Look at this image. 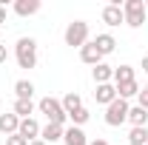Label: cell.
I'll list each match as a JSON object with an SVG mask.
<instances>
[{"mask_svg": "<svg viewBox=\"0 0 148 145\" xmlns=\"http://www.w3.org/2000/svg\"><path fill=\"white\" fill-rule=\"evenodd\" d=\"M14 57H17L20 68H34L37 66V40L34 37H20L14 46Z\"/></svg>", "mask_w": 148, "mask_h": 145, "instance_id": "1", "label": "cell"}, {"mask_svg": "<svg viewBox=\"0 0 148 145\" xmlns=\"http://www.w3.org/2000/svg\"><path fill=\"white\" fill-rule=\"evenodd\" d=\"M88 43V23L86 20H74L66 26V46L71 49H83Z\"/></svg>", "mask_w": 148, "mask_h": 145, "instance_id": "2", "label": "cell"}, {"mask_svg": "<svg viewBox=\"0 0 148 145\" xmlns=\"http://www.w3.org/2000/svg\"><path fill=\"white\" fill-rule=\"evenodd\" d=\"M37 108H40V114H46L49 122H54V125H66V120H69V114L63 111V103L54 100V97H43Z\"/></svg>", "mask_w": 148, "mask_h": 145, "instance_id": "3", "label": "cell"}, {"mask_svg": "<svg viewBox=\"0 0 148 145\" xmlns=\"http://www.w3.org/2000/svg\"><path fill=\"white\" fill-rule=\"evenodd\" d=\"M123 14H125V26H131V29H140L143 23H145V3L143 0H125L123 3Z\"/></svg>", "mask_w": 148, "mask_h": 145, "instance_id": "4", "label": "cell"}, {"mask_svg": "<svg viewBox=\"0 0 148 145\" xmlns=\"http://www.w3.org/2000/svg\"><path fill=\"white\" fill-rule=\"evenodd\" d=\"M128 100H114L111 105H106V122H108L111 128H117V125H123V122H128Z\"/></svg>", "mask_w": 148, "mask_h": 145, "instance_id": "5", "label": "cell"}, {"mask_svg": "<svg viewBox=\"0 0 148 145\" xmlns=\"http://www.w3.org/2000/svg\"><path fill=\"white\" fill-rule=\"evenodd\" d=\"M17 134L26 140V142H34V140H40V125H37V120H34V117H29V120H20Z\"/></svg>", "mask_w": 148, "mask_h": 145, "instance_id": "6", "label": "cell"}, {"mask_svg": "<svg viewBox=\"0 0 148 145\" xmlns=\"http://www.w3.org/2000/svg\"><path fill=\"white\" fill-rule=\"evenodd\" d=\"M63 142L66 145H88V137H86L83 128L71 125V128H63Z\"/></svg>", "mask_w": 148, "mask_h": 145, "instance_id": "7", "label": "cell"}, {"mask_svg": "<svg viewBox=\"0 0 148 145\" xmlns=\"http://www.w3.org/2000/svg\"><path fill=\"white\" fill-rule=\"evenodd\" d=\"M103 23H108V26H120V23H125L123 6H114V3H108V6L103 9Z\"/></svg>", "mask_w": 148, "mask_h": 145, "instance_id": "8", "label": "cell"}, {"mask_svg": "<svg viewBox=\"0 0 148 145\" xmlns=\"http://www.w3.org/2000/svg\"><path fill=\"white\" fill-rule=\"evenodd\" d=\"M80 60L88 63V66H100V63H103V54H100V49L94 46V40H91V43H86V46L80 49Z\"/></svg>", "mask_w": 148, "mask_h": 145, "instance_id": "9", "label": "cell"}, {"mask_svg": "<svg viewBox=\"0 0 148 145\" xmlns=\"http://www.w3.org/2000/svg\"><path fill=\"white\" fill-rule=\"evenodd\" d=\"M94 100L103 103V105H111V103L117 100V88H114L111 83H103V85H97V91H94Z\"/></svg>", "mask_w": 148, "mask_h": 145, "instance_id": "10", "label": "cell"}, {"mask_svg": "<svg viewBox=\"0 0 148 145\" xmlns=\"http://www.w3.org/2000/svg\"><path fill=\"white\" fill-rule=\"evenodd\" d=\"M20 128V117L12 111V114H0V131L6 134V137H12V134H17Z\"/></svg>", "mask_w": 148, "mask_h": 145, "instance_id": "11", "label": "cell"}, {"mask_svg": "<svg viewBox=\"0 0 148 145\" xmlns=\"http://www.w3.org/2000/svg\"><path fill=\"white\" fill-rule=\"evenodd\" d=\"M14 12L20 17H32L40 12V0H14Z\"/></svg>", "mask_w": 148, "mask_h": 145, "instance_id": "12", "label": "cell"}, {"mask_svg": "<svg viewBox=\"0 0 148 145\" xmlns=\"http://www.w3.org/2000/svg\"><path fill=\"white\" fill-rule=\"evenodd\" d=\"M40 140L46 145L57 142V140H63V125H54V122H49L46 128H40Z\"/></svg>", "mask_w": 148, "mask_h": 145, "instance_id": "13", "label": "cell"}, {"mask_svg": "<svg viewBox=\"0 0 148 145\" xmlns=\"http://www.w3.org/2000/svg\"><path fill=\"white\" fill-rule=\"evenodd\" d=\"M94 46L100 49V54L106 57V54H111V51L117 49V40H114L111 34H97V37H94Z\"/></svg>", "mask_w": 148, "mask_h": 145, "instance_id": "14", "label": "cell"}, {"mask_svg": "<svg viewBox=\"0 0 148 145\" xmlns=\"http://www.w3.org/2000/svg\"><path fill=\"white\" fill-rule=\"evenodd\" d=\"M83 108V97L77 94V91H69L66 97H63V111L66 114H74V111H80Z\"/></svg>", "mask_w": 148, "mask_h": 145, "instance_id": "15", "label": "cell"}, {"mask_svg": "<svg viewBox=\"0 0 148 145\" xmlns=\"http://www.w3.org/2000/svg\"><path fill=\"white\" fill-rule=\"evenodd\" d=\"M128 122H131V128H143V125L148 122V111L140 108V105L128 108Z\"/></svg>", "mask_w": 148, "mask_h": 145, "instance_id": "16", "label": "cell"}, {"mask_svg": "<svg viewBox=\"0 0 148 145\" xmlns=\"http://www.w3.org/2000/svg\"><path fill=\"white\" fill-rule=\"evenodd\" d=\"M108 80H114V68H111V66H106V63L94 66V83H97V85H103V83H108Z\"/></svg>", "mask_w": 148, "mask_h": 145, "instance_id": "17", "label": "cell"}, {"mask_svg": "<svg viewBox=\"0 0 148 145\" xmlns=\"http://www.w3.org/2000/svg\"><path fill=\"white\" fill-rule=\"evenodd\" d=\"M114 88H117V97H120V100H128V97H137V94H140L137 80H131V83H120V85H114Z\"/></svg>", "mask_w": 148, "mask_h": 145, "instance_id": "18", "label": "cell"}, {"mask_svg": "<svg viewBox=\"0 0 148 145\" xmlns=\"http://www.w3.org/2000/svg\"><path fill=\"white\" fill-rule=\"evenodd\" d=\"M14 94H17V100H32L34 83H32V80H17V83H14Z\"/></svg>", "mask_w": 148, "mask_h": 145, "instance_id": "19", "label": "cell"}, {"mask_svg": "<svg viewBox=\"0 0 148 145\" xmlns=\"http://www.w3.org/2000/svg\"><path fill=\"white\" fill-rule=\"evenodd\" d=\"M131 80H134V66H117V68H114V85L131 83Z\"/></svg>", "mask_w": 148, "mask_h": 145, "instance_id": "20", "label": "cell"}, {"mask_svg": "<svg viewBox=\"0 0 148 145\" xmlns=\"http://www.w3.org/2000/svg\"><path fill=\"white\" fill-rule=\"evenodd\" d=\"M14 114H17L20 120H29L34 114V103L32 100H14Z\"/></svg>", "mask_w": 148, "mask_h": 145, "instance_id": "21", "label": "cell"}, {"mask_svg": "<svg viewBox=\"0 0 148 145\" xmlns=\"http://www.w3.org/2000/svg\"><path fill=\"white\" fill-rule=\"evenodd\" d=\"M128 145H148V128H131L128 134Z\"/></svg>", "mask_w": 148, "mask_h": 145, "instance_id": "22", "label": "cell"}, {"mask_svg": "<svg viewBox=\"0 0 148 145\" xmlns=\"http://www.w3.org/2000/svg\"><path fill=\"white\" fill-rule=\"evenodd\" d=\"M88 117H91V114H88V108H80V111H74V114H69V120H71V125H86V122H88Z\"/></svg>", "mask_w": 148, "mask_h": 145, "instance_id": "23", "label": "cell"}, {"mask_svg": "<svg viewBox=\"0 0 148 145\" xmlns=\"http://www.w3.org/2000/svg\"><path fill=\"white\" fill-rule=\"evenodd\" d=\"M6 145H29L20 134H12V137H6Z\"/></svg>", "mask_w": 148, "mask_h": 145, "instance_id": "24", "label": "cell"}, {"mask_svg": "<svg viewBox=\"0 0 148 145\" xmlns=\"http://www.w3.org/2000/svg\"><path fill=\"white\" fill-rule=\"evenodd\" d=\"M137 105L148 111V91H140V94H137Z\"/></svg>", "mask_w": 148, "mask_h": 145, "instance_id": "25", "label": "cell"}, {"mask_svg": "<svg viewBox=\"0 0 148 145\" xmlns=\"http://www.w3.org/2000/svg\"><path fill=\"white\" fill-rule=\"evenodd\" d=\"M6 57H9V51H6V43H0V63H6Z\"/></svg>", "mask_w": 148, "mask_h": 145, "instance_id": "26", "label": "cell"}, {"mask_svg": "<svg viewBox=\"0 0 148 145\" xmlns=\"http://www.w3.org/2000/svg\"><path fill=\"white\" fill-rule=\"evenodd\" d=\"M3 23H6V9L0 6V26H3Z\"/></svg>", "mask_w": 148, "mask_h": 145, "instance_id": "27", "label": "cell"}, {"mask_svg": "<svg viewBox=\"0 0 148 145\" xmlns=\"http://www.w3.org/2000/svg\"><path fill=\"white\" fill-rule=\"evenodd\" d=\"M143 71L148 74V57H143Z\"/></svg>", "mask_w": 148, "mask_h": 145, "instance_id": "28", "label": "cell"}, {"mask_svg": "<svg viewBox=\"0 0 148 145\" xmlns=\"http://www.w3.org/2000/svg\"><path fill=\"white\" fill-rule=\"evenodd\" d=\"M91 145H108V142H106V140H94Z\"/></svg>", "mask_w": 148, "mask_h": 145, "instance_id": "29", "label": "cell"}, {"mask_svg": "<svg viewBox=\"0 0 148 145\" xmlns=\"http://www.w3.org/2000/svg\"><path fill=\"white\" fill-rule=\"evenodd\" d=\"M29 145H46V142H43V140H34V142H29Z\"/></svg>", "mask_w": 148, "mask_h": 145, "instance_id": "30", "label": "cell"}, {"mask_svg": "<svg viewBox=\"0 0 148 145\" xmlns=\"http://www.w3.org/2000/svg\"><path fill=\"white\" fill-rule=\"evenodd\" d=\"M145 9H148V0H145Z\"/></svg>", "mask_w": 148, "mask_h": 145, "instance_id": "31", "label": "cell"}, {"mask_svg": "<svg viewBox=\"0 0 148 145\" xmlns=\"http://www.w3.org/2000/svg\"><path fill=\"white\" fill-rule=\"evenodd\" d=\"M143 91H148V85H145V88H143Z\"/></svg>", "mask_w": 148, "mask_h": 145, "instance_id": "32", "label": "cell"}]
</instances>
